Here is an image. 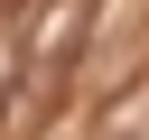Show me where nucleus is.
I'll return each mask as SVG.
<instances>
[{"label":"nucleus","mask_w":149,"mask_h":140,"mask_svg":"<svg viewBox=\"0 0 149 140\" xmlns=\"http://www.w3.org/2000/svg\"><path fill=\"white\" fill-rule=\"evenodd\" d=\"M65 37H84V0H56V9H47V28H37L28 47H37V56H65Z\"/></svg>","instance_id":"1"}]
</instances>
